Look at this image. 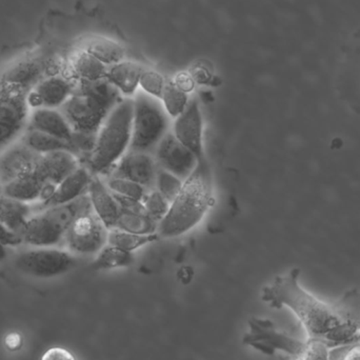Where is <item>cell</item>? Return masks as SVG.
Segmentation results:
<instances>
[{
    "mask_svg": "<svg viewBox=\"0 0 360 360\" xmlns=\"http://www.w3.org/2000/svg\"><path fill=\"white\" fill-rule=\"evenodd\" d=\"M300 275V269L294 268L288 274L275 277L272 283L262 289V302L271 308L290 309L304 326L309 340H321L330 330L342 323L345 317L306 291L298 281Z\"/></svg>",
    "mask_w": 360,
    "mask_h": 360,
    "instance_id": "obj_1",
    "label": "cell"
},
{
    "mask_svg": "<svg viewBox=\"0 0 360 360\" xmlns=\"http://www.w3.org/2000/svg\"><path fill=\"white\" fill-rule=\"evenodd\" d=\"M215 205L214 177L205 158L184 181L166 217L158 224L160 238H176L196 228Z\"/></svg>",
    "mask_w": 360,
    "mask_h": 360,
    "instance_id": "obj_2",
    "label": "cell"
},
{
    "mask_svg": "<svg viewBox=\"0 0 360 360\" xmlns=\"http://www.w3.org/2000/svg\"><path fill=\"white\" fill-rule=\"evenodd\" d=\"M124 98L107 79L76 82L75 90L60 108L73 132L95 134L112 110Z\"/></svg>",
    "mask_w": 360,
    "mask_h": 360,
    "instance_id": "obj_3",
    "label": "cell"
},
{
    "mask_svg": "<svg viewBox=\"0 0 360 360\" xmlns=\"http://www.w3.org/2000/svg\"><path fill=\"white\" fill-rule=\"evenodd\" d=\"M133 98L124 97L96 135L94 150L84 162L93 175L103 177L129 151L132 139Z\"/></svg>",
    "mask_w": 360,
    "mask_h": 360,
    "instance_id": "obj_4",
    "label": "cell"
},
{
    "mask_svg": "<svg viewBox=\"0 0 360 360\" xmlns=\"http://www.w3.org/2000/svg\"><path fill=\"white\" fill-rule=\"evenodd\" d=\"M172 122L160 99L137 91L133 97L132 139L129 150L153 154L160 141L170 132Z\"/></svg>",
    "mask_w": 360,
    "mask_h": 360,
    "instance_id": "obj_5",
    "label": "cell"
},
{
    "mask_svg": "<svg viewBox=\"0 0 360 360\" xmlns=\"http://www.w3.org/2000/svg\"><path fill=\"white\" fill-rule=\"evenodd\" d=\"M27 91L0 82V153L16 143L29 124Z\"/></svg>",
    "mask_w": 360,
    "mask_h": 360,
    "instance_id": "obj_6",
    "label": "cell"
},
{
    "mask_svg": "<svg viewBox=\"0 0 360 360\" xmlns=\"http://www.w3.org/2000/svg\"><path fill=\"white\" fill-rule=\"evenodd\" d=\"M76 264V256L65 248H33L19 254L14 262L22 274L42 279L65 274Z\"/></svg>",
    "mask_w": 360,
    "mask_h": 360,
    "instance_id": "obj_7",
    "label": "cell"
},
{
    "mask_svg": "<svg viewBox=\"0 0 360 360\" xmlns=\"http://www.w3.org/2000/svg\"><path fill=\"white\" fill-rule=\"evenodd\" d=\"M249 331L243 336L245 346L253 348L262 354L272 356L277 351L302 359L307 342H300L281 331L270 319L252 317Z\"/></svg>",
    "mask_w": 360,
    "mask_h": 360,
    "instance_id": "obj_8",
    "label": "cell"
},
{
    "mask_svg": "<svg viewBox=\"0 0 360 360\" xmlns=\"http://www.w3.org/2000/svg\"><path fill=\"white\" fill-rule=\"evenodd\" d=\"M109 230L94 212L84 214L68 229L63 248L75 256H95L108 243Z\"/></svg>",
    "mask_w": 360,
    "mask_h": 360,
    "instance_id": "obj_9",
    "label": "cell"
},
{
    "mask_svg": "<svg viewBox=\"0 0 360 360\" xmlns=\"http://www.w3.org/2000/svg\"><path fill=\"white\" fill-rule=\"evenodd\" d=\"M153 155L158 168L172 173L184 181L192 174L200 160L180 143L172 131L160 141Z\"/></svg>",
    "mask_w": 360,
    "mask_h": 360,
    "instance_id": "obj_10",
    "label": "cell"
},
{
    "mask_svg": "<svg viewBox=\"0 0 360 360\" xmlns=\"http://www.w3.org/2000/svg\"><path fill=\"white\" fill-rule=\"evenodd\" d=\"M171 131L180 143L192 151L199 160L205 158L203 139L205 122L196 97H191L190 103L184 113L173 120Z\"/></svg>",
    "mask_w": 360,
    "mask_h": 360,
    "instance_id": "obj_11",
    "label": "cell"
},
{
    "mask_svg": "<svg viewBox=\"0 0 360 360\" xmlns=\"http://www.w3.org/2000/svg\"><path fill=\"white\" fill-rule=\"evenodd\" d=\"M158 171L153 154L129 150L105 176L132 180L151 191L155 188Z\"/></svg>",
    "mask_w": 360,
    "mask_h": 360,
    "instance_id": "obj_12",
    "label": "cell"
},
{
    "mask_svg": "<svg viewBox=\"0 0 360 360\" xmlns=\"http://www.w3.org/2000/svg\"><path fill=\"white\" fill-rule=\"evenodd\" d=\"M65 231L46 213L34 214L23 228V243L32 248H63Z\"/></svg>",
    "mask_w": 360,
    "mask_h": 360,
    "instance_id": "obj_13",
    "label": "cell"
},
{
    "mask_svg": "<svg viewBox=\"0 0 360 360\" xmlns=\"http://www.w3.org/2000/svg\"><path fill=\"white\" fill-rule=\"evenodd\" d=\"M40 155L27 148L20 139L0 153V181L2 184L35 170Z\"/></svg>",
    "mask_w": 360,
    "mask_h": 360,
    "instance_id": "obj_14",
    "label": "cell"
},
{
    "mask_svg": "<svg viewBox=\"0 0 360 360\" xmlns=\"http://www.w3.org/2000/svg\"><path fill=\"white\" fill-rule=\"evenodd\" d=\"M94 175L86 166L82 165L67 179L57 184L56 190L49 200L44 202L32 203L34 214L40 213L51 207L71 202L84 195L88 194L89 186Z\"/></svg>",
    "mask_w": 360,
    "mask_h": 360,
    "instance_id": "obj_15",
    "label": "cell"
},
{
    "mask_svg": "<svg viewBox=\"0 0 360 360\" xmlns=\"http://www.w3.org/2000/svg\"><path fill=\"white\" fill-rule=\"evenodd\" d=\"M80 166L82 162L76 154L61 150L40 155L34 171L46 184L57 186Z\"/></svg>",
    "mask_w": 360,
    "mask_h": 360,
    "instance_id": "obj_16",
    "label": "cell"
},
{
    "mask_svg": "<svg viewBox=\"0 0 360 360\" xmlns=\"http://www.w3.org/2000/svg\"><path fill=\"white\" fill-rule=\"evenodd\" d=\"M88 195L93 212L97 217L103 222L108 230L115 229L116 222L122 213V207L103 177L94 175L89 186Z\"/></svg>",
    "mask_w": 360,
    "mask_h": 360,
    "instance_id": "obj_17",
    "label": "cell"
},
{
    "mask_svg": "<svg viewBox=\"0 0 360 360\" xmlns=\"http://www.w3.org/2000/svg\"><path fill=\"white\" fill-rule=\"evenodd\" d=\"M27 129L40 131L71 143L73 130L60 110L40 108L30 114Z\"/></svg>",
    "mask_w": 360,
    "mask_h": 360,
    "instance_id": "obj_18",
    "label": "cell"
},
{
    "mask_svg": "<svg viewBox=\"0 0 360 360\" xmlns=\"http://www.w3.org/2000/svg\"><path fill=\"white\" fill-rule=\"evenodd\" d=\"M145 69L141 63L124 59L108 67L105 78L120 91L122 97L133 98L139 90V82Z\"/></svg>",
    "mask_w": 360,
    "mask_h": 360,
    "instance_id": "obj_19",
    "label": "cell"
},
{
    "mask_svg": "<svg viewBox=\"0 0 360 360\" xmlns=\"http://www.w3.org/2000/svg\"><path fill=\"white\" fill-rule=\"evenodd\" d=\"M76 80L60 75H51L40 80L34 89L41 97L44 108L60 109L75 90Z\"/></svg>",
    "mask_w": 360,
    "mask_h": 360,
    "instance_id": "obj_20",
    "label": "cell"
},
{
    "mask_svg": "<svg viewBox=\"0 0 360 360\" xmlns=\"http://www.w3.org/2000/svg\"><path fill=\"white\" fill-rule=\"evenodd\" d=\"M46 182L33 171L8 182L4 186V195L27 203L39 202Z\"/></svg>",
    "mask_w": 360,
    "mask_h": 360,
    "instance_id": "obj_21",
    "label": "cell"
},
{
    "mask_svg": "<svg viewBox=\"0 0 360 360\" xmlns=\"http://www.w3.org/2000/svg\"><path fill=\"white\" fill-rule=\"evenodd\" d=\"M33 215L31 203L0 195V222L13 232L20 235L27 220Z\"/></svg>",
    "mask_w": 360,
    "mask_h": 360,
    "instance_id": "obj_22",
    "label": "cell"
},
{
    "mask_svg": "<svg viewBox=\"0 0 360 360\" xmlns=\"http://www.w3.org/2000/svg\"><path fill=\"white\" fill-rule=\"evenodd\" d=\"M71 71L76 82H96L105 78L108 67L88 51L82 50L72 58Z\"/></svg>",
    "mask_w": 360,
    "mask_h": 360,
    "instance_id": "obj_23",
    "label": "cell"
},
{
    "mask_svg": "<svg viewBox=\"0 0 360 360\" xmlns=\"http://www.w3.org/2000/svg\"><path fill=\"white\" fill-rule=\"evenodd\" d=\"M20 141L38 155H44V154L61 151V150H67L74 153L73 147L68 141L40 131L32 130V129H27L25 131L22 136L20 137Z\"/></svg>",
    "mask_w": 360,
    "mask_h": 360,
    "instance_id": "obj_24",
    "label": "cell"
},
{
    "mask_svg": "<svg viewBox=\"0 0 360 360\" xmlns=\"http://www.w3.org/2000/svg\"><path fill=\"white\" fill-rule=\"evenodd\" d=\"M84 50L88 51L107 67H111L126 59V49L124 46L110 38H92L89 40Z\"/></svg>",
    "mask_w": 360,
    "mask_h": 360,
    "instance_id": "obj_25",
    "label": "cell"
},
{
    "mask_svg": "<svg viewBox=\"0 0 360 360\" xmlns=\"http://www.w3.org/2000/svg\"><path fill=\"white\" fill-rule=\"evenodd\" d=\"M41 72L42 67L39 63L36 61H25L12 68L4 75L2 82L29 92L32 90L30 86L37 84L41 80L39 79Z\"/></svg>",
    "mask_w": 360,
    "mask_h": 360,
    "instance_id": "obj_26",
    "label": "cell"
},
{
    "mask_svg": "<svg viewBox=\"0 0 360 360\" xmlns=\"http://www.w3.org/2000/svg\"><path fill=\"white\" fill-rule=\"evenodd\" d=\"M134 262V253H129V252L107 243L95 255L92 266L97 271H110L128 268V266H132Z\"/></svg>",
    "mask_w": 360,
    "mask_h": 360,
    "instance_id": "obj_27",
    "label": "cell"
},
{
    "mask_svg": "<svg viewBox=\"0 0 360 360\" xmlns=\"http://www.w3.org/2000/svg\"><path fill=\"white\" fill-rule=\"evenodd\" d=\"M115 229L135 233V234L150 235L158 233V224L150 218L146 212L128 211V210L122 209Z\"/></svg>",
    "mask_w": 360,
    "mask_h": 360,
    "instance_id": "obj_28",
    "label": "cell"
},
{
    "mask_svg": "<svg viewBox=\"0 0 360 360\" xmlns=\"http://www.w3.org/2000/svg\"><path fill=\"white\" fill-rule=\"evenodd\" d=\"M160 237L158 233L150 235L135 234V233L127 232V231L112 229L109 231L108 243L124 250L129 253H134L137 250L160 240Z\"/></svg>",
    "mask_w": 360,
    "mask_h": 360,
    "instance_id": "obj_29",
    "label": "cell"
},
{
    "mask_svg": "<svg viewBox=\"0 0 360 360\" xmlns=\"http://www.w3.org/2000/svg\"><path fill=\"white\" fill-rule=\"evenodd\" d=\"M360 330V321L354 319H345L333 329L330 330L321 340L330 348L345 346V345L356 344L357 336Z\"/></svg>",
    "mask_w": 360,
    "mask_h": 360,
    "instance_id": "obj_30",
    "label": "cell"
},
{
    "mask_svg": "<svg viewBox=\"0 0 360 360\" xmlns=\"http://www.w3.org/2000/svg\"><path fill=\"white\" fill-rule=\"evenodd\" d=\"M160 101H162L167 114L173 120L179 117L180 114L184 113L190 103L191 96L177 88L172 79H170L167 80Z\"/></svg>",
    "mask_w": 360,
    "mask_h": 360,
    "instance_id": "obj_31",
    "label": "cell"
},
{
    "mask_svg": "<svg viewBox=\"0 0 360 360\" xmlns=\"http://www.w3.org/2000/svg\"><path fill=\"white\" fill-rule=\"evenodd\" d=\"M105 180L108 188L116 195L120 196L130 197V198L136 199V200L143 201L145 198L148 190L143 188L141 184L132 181V180L120 179V177L105 176Z\"/></svg>",
    "mask_w": 360,
    "mask_h": 360,
    "instance_id": "obj_32",
    "label": "cell"
},
{
    "mask_svg": "<svg viewBox=\"0 0 360 360\" xmlns=\"http://www.w3.org/2000/svg\"><path fill=\"white\" fill-rule=\"evenodd\" d=\"M143 205L147 215L158 224L166 217L171 207L170 201L155 188L148 191L143 199Z\"/></svg>",
    "mask_w": 360,
    "mask_h": 360,
    "instance_id": "obj_33",
    "label": "cell"
},
{
    "mask_svg": "<svg viewBox=\"0 0 360 360\" xmlns=\"http://www.w3.org/2000/svg\"><path fill=\"white\" fill-rule=\"evenodd\" d=\"M184 180L175 176L172 173L167 172L162 169L158 168L156 175L155 190H158L162 196L166 197L170 202H172L181 190Z\"/></svg>",
    "mask_w": 360,
    "mask_h": 360,
    "instance_id": "obj_34",
    "label": "cell"
},
{
    "mask_svg": "<svg viewBox=\"0 0 360 360\" xmlns=\"http://www.w3.org/2000/svg\"><path fill=\"white\" fill-rule=\"evenodd\" d=\"M166 84V78L160 72L145 69L141 74V82H139V90L150 96L162 99Z\"/></svg>",
    "mask_w": 360,
    "mask_h": 360,
    "instance_id": "obj_35",
    "label": "cell"
},
{
    "mask_svg": "<svg viewBox=\"0 0 360 360\" xmlns=\"http://www.w3.org/2000/svg\"><path fill=\"white\" fill-rule=\"evenodd\" d=\"M330 348L323 340L319 338H311L307 342L306 349L302 354V360H331L330 359Z\"/></svg>",
    "mask_w": 360,
    "mask_h": 360,
    "instance_id": "obj_36",
    "label": "cell"
},
{
    "mask_svg": "<svg viewBox=\"0 0 360 360\" xmlns=\"http://www.w3.org/2000/svg\"><path fill=\"white\" fill-rule=\"evenodd\" d=\"M188 72H190L196 84L205 86V84H211L212 80H213V72L201 61L195 63Z\"/></svg>",
    "mask_w": 360,
    "mask_h": 360,
    "instance_id": "obj_37",
    "label": "cell"
},
{
    "mask_svg": "<svg viewBox=\"0 0 360 360\" xmlns=\"http://www.w3.org/2000/svg\"><path fill=\"white\" fill-rule=\"evenodd\" d=\"M172 82H174L177 88L188 95H191V93L196 88V82L193 79L192 75L188 71L179 72L174 76Z\"/></svg>",
    "mask_w": 360,
    "mask_h": 360,
    "instance_id": "obj_38",
    "label": "cell"
},
{
    "mask_svg": "<svg viewBox=\"0 0 360 360\" xmlns=\"http://www.w3.org/2000/svg\"><path fill=\"white\" fill-rule=\"evenodd\" d=\"M0 243L8 248H14L23 245V241L20 235L13 232V231H11L10 229L6 228L4 224L0 222Z\"/></svg>",
    "mask_w": 360,
    "mask_h": 360,
    "instance_id": "obj_39",
    "label": "cell"
},
{
    "mask_svg": "<svg viewBox=\"0 0 360 360\" xmlns=\"http://www.w3.org/2000/svg\"><path fill=\"white\" fill-rule=\"evenodd\" d=\"M41 360H76L70 351L63 348H52L46 351Z\"/></svg>",
    "mask_w": 360,
    "mask_h": 360,
    "instance_id": "obj_40",
    "label": "cell"
},
{
    "mask_svg": "<svg viewBox=\"0 0 360 360\" xmlns=\"http://www.w3.org/2000/svg\"><path fill=\"white\" fill-rule=\"evenodd\" d=\"M25 101H27V107H29L31 111L44 108L41 97H40L37 91L34 88L30 90L29 92L27 93V95H25Z\"/></svg>",
    "mask_w": 360,
    "mask_h": 360,
    "instance_id": "obj_41",
    "label": "cell"
},
{
    "mask_svg": "<svg viewBox=\"0 0 360 360\" xmlns=\"http://www.w3.org/2000/svg\"><path fill=\"white\" fill-rule=\"evenodd\" d=\"M6 345H8V348L12 349V350H15V349L20 347L21 345V338L18 334H11L6 338Z\"/></svg>",
    "mask_w": 360,
    "mask_h": 360,
    "instance_id": "obj_42",
    "label": "cell"
},
{
    "mask_svg": "<svg viewBox=\"0 0 360 360\" xmlns=\"http://www.w3.org/2000/svg\"><path fill=\"white\" fill-rule=\"evenodd\" d=\"M8 247H6V245H2V243H0V264L1 262H4V260L8 258Z\"/></svg>",
    "mask_w": 360,
    "mask_h": 360,
    "instance_id": "obj_43",
    "label": "cell"
},
{
    "mask_svg": "<svg viewBox=\"0 0 360 360\" xmlns=\"http://www.w3.org/2000/svg\"><path fill=\"white\" fill-rule=\"evenodd\" d=\"M4 194V184L0 181V195Z\"/></svg>",
    "mask_w": 360,
    "mask_h": 360,
    "instance_id": "obj_44",
    "label": "cell"
},
{
    "mask_svg": "<svg viewBox=\"0 0 360 360\" xmlns=\"http://www.w3.org/2000/svg\"><path fill=\"white\" fill-rule=\"evenodd\" d=\"M357 342H359V344H360V330H359V336H357Z\"/></svg>",
    "mask_w": 360,
    "mask_h": 360,
    "instance_id": "obj_45",
    "label": "cell"
}]
</instances>
